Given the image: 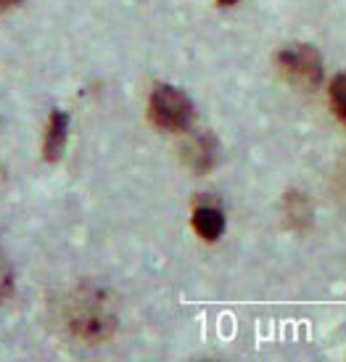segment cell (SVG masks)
<instances>
[{
  "label": "cell",
  "mask_w": 346,
  "mask_h": 362,
  "mask_svg": "<svg viewBox=\"0 0 346 362\" xmlns=\"http://www.w3.org/2000/svg\"><path fill=\"white\" fill-rule=\"evenodd\" d=\"M278 69L291 85L304 88V90H312L323 82V59L312 45H288V48H283L278 53Z\"/></svg>",
  "instance_id": "1"
},
{
  "label": "cell",
  "mask_w": 346,
  "mask_h": 362,
  "mask_svg": "<svg viewBox=\"0 0 346 362\" xmlns=\"http://www.w3.org/2000/svg\"><path fill=\"white\" fill-rule=\"evenodd\" d=\"M151 119L162 130H188L193 122V103L177 88L159 85L151 93Z\"/></svg>",
  "instance_id": "2"
},
{
  "label": "cell",
  "mask_w": 346,
  "mask_h": 362,
  "mask_svg": "<svg viewBox=\"0 0 346 362\" xmlns=\"http://www.w3.org/2000/svg\"><path fill=\"white\" fill-rule=\"evenodd\" d=\"M112 325H114L112 315H106L101 307H93V304L80 307V312L74 315V328L80 331V336L93 339V341L106 339L109 331H112Z\"/></svg>",
  "instance_id": "3"
},
{
  "label": "cell",
  "mask_w": 346,
  "mask_h": 362,
  "mask_svg": "<svg viewBox=\"0 0 346 362\" xmlns=\"http://www.w3.org/2000/svg\"><path fill=\"white\" fill-rule=\"evenodd\" d=\"M193 228L204 241H217L225 233V214L217 206H198L193 211Z\"/></svg>",
  "instance_id": "4"
},
{
  "label": "cell",
  "mask_w": 346,
  "mask_h": 362,
  "mask_svg": "<svg viewBox=\"0 0 346 362\" xmlns=\"http://www.w3.org/2000/svg\"><path fill=\"white\" fill-rule=\"evenodd\" d=\"M66 124L69 117L64 111H53L51 122H48V135H45V156L48 159H59L66 146Z\"/></svg>",
  "instance_id": "5"
},
{
  "label": "cell",
  "mask_w": 346,
  "mask_h": 362,
  "mask_svg": "<svg viewBox=\"0 0 346 362\" xmlns=\"http://www.w3.org/2000/svg\"><path fill=\"white\" fill-rule=\"evenodd\" d=\"M330 103H333V111L346 122V71L330 82Z\"/></svg>",
  "instance_id": "6"
},
{
  "label": "cell",
  "mask_w": 346,
  "mask_h": 362,
  "mask_svg": "<svg viewBox=\"0 0 346 362\" xmlns=\"http://www.w3.org/2000/svg\"><path fill=\"white\" fill-rule=\"evenodd\" d=\"M13 291V272H11V264L6 259V254L0 252V302H6Z\"/></svg>",
  "instance_id": "7"
},
{
  "label": "cell",
  "mask_w": 346,
  "mask_h": 362,
  "mask_svg": "<svg viewBox=\"0 0 346 362\" xmlns=\"http://www.w3.org/2000/svg\"><path fill=\"white\" fill-rule=\"evenodd\" d=\"M19 0H0V11H6V8H13Z\"/></svg>",
  "instance_id": "8"
},
{
  "label": "cell",
  "mask_w": 346,
  "mask_h": 362,
  "mask_svg": "<svg viewBox=\"0 0 346 362\" xmlns=\"http://www.w3.org/2000/svg\"><path fill=\"white\" fill-rule=\"evenodd\" d=\"M217 3H220V6H235L238 0H217Z\"/></svg>",
  "instance_id": "9"
}]
</instances>
